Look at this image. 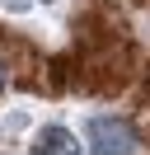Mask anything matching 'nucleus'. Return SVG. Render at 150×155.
Wrapping results in <instances>:
<instances>
[{"mask_svg": "<svg viewBox=\"0 0 150 155\" xmlns=\"http://www.w3.org/2000/svg\"><path fill=\"white\" fill-rule=\"evenodd\" d=\"M0 89H5V71H0Z\"/></svg>", "mask_w": 150, "mask_h": 155, "instance_id": "3", "label": "nucleus"}, {"mask_svg": "<svg viewBox=\"0 0 150 155\" xmlns=\"http://www.w3.org/2000/svg\"><path fill=\"white\" fill-rule=\"evenodd\" d=\"M141 136L122 117H89V155H136Z\"/></svg>", "mask_w": 150, "mask_h": 155, "instance_id": "1", "label": "nucleus"}, {"mask_svg": "<svg viewBox=\"0 0 150 155\" xmlns=\"http://www.w3.org/2000/svg\"><path fill=\"white\" fill-rule=\"evenodd\" d=\"M33 155H80V141H75L70 127L47 122V127H38V136H33Z\"/></svg>", "mask_w": 150, "mask_h": 155, "instance_id": "2", "label": "nucleus"}]
</instances>
